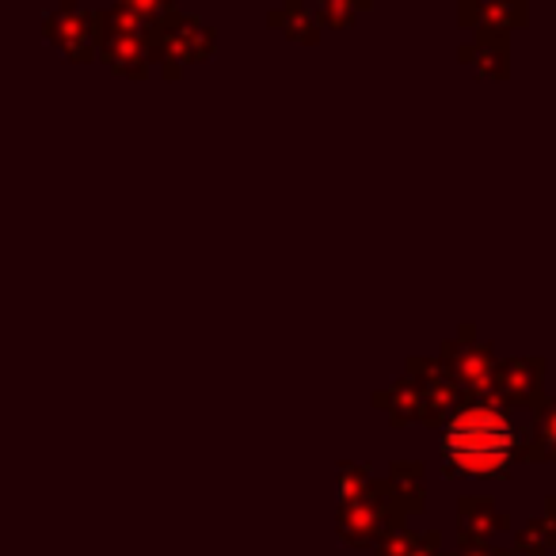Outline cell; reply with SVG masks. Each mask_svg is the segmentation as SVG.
I'll use <instances>...</instances> for the list:
<instances>
[{
  "label": "cell",
  "instance_id": "6da1fadb",
  "mask_svg": "<svg viewBox=\"0 0 556 556\" xmlns=\"http://www.w3.org/2000/svg\"><path fill=\"white\" fill-rule=\"evenodd\" d=\"M442 454L469 477H500L515 457V427L495 408H465L450 419L442 434Z\"/></svg>",
  "mask_w": 556,
  "mask_h": 556
}]
</instances>
